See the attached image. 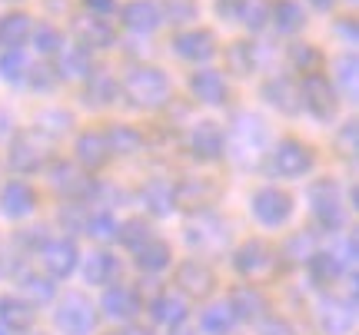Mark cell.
I'll return each instance as SVG.
<instances>
[{
	"label": "cell",
	"mask_w": 359,
	"mask_h": 335,
	"mask_svg": "<svg viewBox=\"0 0 359 335\" xmlns=\"http://www.w3.org/2000/svg\"><path fill=\"white\" fill-rule=\"evenodd\" d=\"M253 216H257L263 226L276 229V226H283V222L293 216V196L276 190V186L259 190V193L253 196Z\"/></svg>",
	"instance_id": "obj_7"
},
{
	"label": "cell",
	"mask_w": 359,
	"mask_h": 335,
	"mask_svg": "<svg viewBox=\"0 0 359 335\" xmlns=\"http://www.w3.org/2000/svg\"><path fill=\"white\" fill-rule=\"evenodd\" d=\"M74 153H77L80 169H87V173L90 169H100L103 163L110 159V150H107V143H103V133H80Z\"/></svg>",
	"instance_id": "obj_24"
},
{
	"label": "cell",
	"mask_w": 359,
	"mask_h": 335,
	"mask_svg": "<svg viewBox=\"0 0 359 335\" xmlns=\"http://www.w3.org/2000/svg\"><path fill=\"white\" fill-rule=\"evenodd\" d=\"M309 3H313L316 10H330V7H333L336 0H309Z\"/></svg>",
	"instance_id": "obj_53"
},
{
	"label": "cell",
	"mask_w": 359,
	"mask_h": 335,
	"mask_svg": "<svg viewBox=\"0 0 359 335\" xmlns=\"http://www.w3.org/2000/svg\"><path fill=\"white\" fill-rule=\"evenodd\" d=\"M160 3H163L160 17H167L170 24H190L200 13V0H160Z\"/></svg>",
	"instance_id": "obj_41"
},
{
	"label": "cell",
	"mask_w": 359,
	"mask_h": 335,
	"mask_svg": "<svg viewBox=\"0 0 359 335\" xmlns=\"http://www.w3.org/2000/svg\"><path fill=\"white\" fill-rule=\"evenodd\" d=\"M290 64L299 70V73H320V66H323V53L313 47V43H293L290 47Z\"/></svg>",
	"instance_id": "obj_38"
},
{
	"label": "cell",
	"mask_w": 359,
	"mask_h": 335,
	"mask_svg": "<svg viewBox=\"0 0 359 335\" xmlns=\"http://www.w3.org/2000/svg\"><path fill=\"white\" fill-rule=\"evenodd\" d=\"M187 302H183V299L180 296H160L154 302V319L156 322H163V325H183L187 322Z\"/></svg>",
	"instance_id": "obj_36"
},
{
	"label": "cell",
	"mask_w": 359,
	"mask_h": 335,
	"mask_svg": "<svg viewBox=\"0 0 359 335\" xmlns=\"http://www.w3.org/2000/svg\"><path fill=\"white\" fill-rule=\"evenodd\" d=\"M70 123H74V116L67 113V110H43V113L37 116V133H43V136L50 140V136L67 133Z\"/></svg>",
	"instance_id": "obj_40"
},
{
	"label": "cell",
	"mask_w": 359,
	"mask_h": 335,
	"mask_svg": "<svg viewBox=\"0 0 359 335\" xmlns=\"http://www.w3.org/2000/svg\"><path fill=\"white\" fill-rule=\"evenodd\" d=\"M190 93L200 100V104H206V106L226 104V97H230V90H226V80L219 77L217 70H200V73H193V77H190Z\"/></svg>",
	"instance_id": "obj_19"
},
{
	"label": "cell",
	"mask_w": 359,
	"mask_h": 335,
	"mask_svg": "<svg viewBox=\"0 0 359 335\" xmlns=\"http://www.w3.org/2000/svg\"><path fill=\"white\" fill-rule=\"evenodd\" d=\"M77 259H80V252H77V243L74 239H50V243L40 249V262H43V269L50 272L53 279H67L70 272L77 269Z\"/></svg>",
	"instance_id": "obj_9"
},
{
	"label": "cell",
	"mask_w": 359,
	"mask_h": 335,
	"mask_svg": "<svg viewBox=\"0 0 359 335\" xmlns=\"http://www.w3.org/2000/svg\"><path fill=\"white\" fill-rule=\"evenodd\" d=\"M34 206H37V193H34L27 183H7V186L0 190V209H4L11 220L30 216Z\"/></svg>",
	"instance_id": "obj_20"
},
{
	"label": "cell",
	"mask_w": 359,
	"mask_h": 335,
	"mask_svg": "<svg viewBox=\"0 0 359 335\" xmlns=\"http://www.w3.org/2000/svg\"><path fill=\"white\" fill-rule=\"evenodd\" d=\"M257 335H296V332L286 319H276V315H273V319H263V322H259Z\"/></svg>",
	"instance_id": "obj_49"
},
{
	"label": "cell",
	"mask_w": 359,
	"mask_h": 335,
	"mask_svg": "<svg viewBox=\"0 0 359 335\" xmlns=\"http://www.w3.org/2000/svg\"><path fill=\"white\" fill-rule=\"evenodd\" d=\"M269 0H243V7H240V20H243L250 30H263L266 27V20H269Z\"/></svg>",
	"instance_id": "obj_42"
},
{
	"label": "cell",
	"mask_w": 359,
	"mask_h": 335,
	"mask_svg": "<svg viewBox=\"0 0 359 335\" xmlns=\"http://www.w3.org/2000/svg\"><path fill=\"white\" fill-rule=\"evenodd\" d=\"M123 335H150V329H140V325H133V329H127Z\"/></svg>",
	"instance_id": "obj_54"
},
{
	"label": "cell",
	"mask_w": 359,
	"mask_h": 335,
	"mask_svg": "<svg viewBox=\"0 0 359 335\" xmlns=\"http://www.w3.org/2000/svg\"><path fill=\"white\" fill-rule=\"evenodd\" d=\"M219 196V186L210 176H200V180H183L173 186V206L180 209H203L213 206V199Z\"/></svg>",
	"instance_id": "obj_11"
},
{
	"label": "cell",
	"mask_w": 359,
	"mask_h": 335,
	"mask_svg": "<svg viewBox=\"0 0 359 335\" xmlns=\"http://www.w3.org/2000/svg\"><path fill=\"white\" fill-rule=\"evenodd\" d=\"M74 34H77V47H83V50H103L116 37V30L107 20H100V17H80V20H74Z\"/></svg>",
	"instance_id": "obj_17"
},
{
	"label": "cell",
	"mask_w": 359,
	"mask_h": 335,
	"mask_svg": "<svg viewBox=\"0 0 359 335\" xmlns=\"http://www.w3.org/2000/svg\"><path fill=\"white\" fill-rule=\"evenodd\" d=\"M299 100H303V106H306L320 123H330V120L336 116V110H339L336 87L326 77H320V73H309V77L303 80V87H299Z\"/></svg>",
	"instance_id": "obj_4"
},
{
	"label": "cell",
	"mask_w": 359,
	"mask_h": 335,
	"mask_svg": "<svg viewBox=\"0 0 359 335\" xmlns=\"http://www.w3.org/2000/svg\"><path fill=\"white\" fill-rule=\"evenodd\" d=\"M263 100H266L269 106H276V110L286 116H296L299 106H303V100H299V83L290 77L266 80V83H263Z\"/></svg>",
	"instance_id": "obj_14"
},
{
	"label": "cell",
	"mask_w": 359,
	"mask_h": 335,
	"mask_svg": "<svg viewBox=\"0 0 359 335\" xmlns=\"http://www.w3.org/2000/svg\"><path fill=\"white\" fill-rule=\"evenodd\" d=\"M30 73H34L30 80H34V87H37V90H50L53 87V77H50L53 70L50 66H37V70H30Z\"/></svg>",
	"instance_id": "obj_50"
},
{
	"label": "cell",
	"mask_w": 359,
	"mask_h": 335,
	"mask_svg": "<svg viewBox=\"0 0 359 335\" xmlns=\"http://www.w3.org/2000/svg\"><path fill=\"white\" fill-rule=\"evenodd\" d=\"M177 285L187 292V296L206 299L210 292H213V285H217V276H213V269H210L206 262H200V259H187V262L177 269Z\"/></svg>",
	"instance_id": "obj_12"
},
{
	"label": "cell",
	"mask_w": 359,
	"mask_h": 335,
	"mask_svg": "<svg viewBox=\"0 0 359 335\" xmlns=\"http://www.w3.org/2000/svg\"><path fill=\"white\" fill-rule=\"evenodd\" d=\"M240 7H243V0H217V13L226 17V20H236Z\"/></svg>",
	"instance_id": "obj_51"
},
{
	"label": "cell",
	"mask_w": 359,
	"mask_h": 335,
	"mask_svg": "<svg viewBox=\"0 0 359 335\" xmlns=\"http://www.w3.org/2000/svg\"><path fill=\"white\" fill-rule=\"evenodd\" d=\"M30 17L27 13H7V17H0V47H7V50H20L27 40H30Z\"/></svg>",
	"instance_id": "obj_27"
},
{
	"label": "cell",
	"mask_w": 359,
	"mask_h": 335,
	"mask_svg": "<svg viewBox=\"0 0 359 335\" xmlns=\"http://www.w3.org/2000/svg\"><path fill=\"white\" fill-rule=\"evenodd\" d=\"M93 325H97V312L90 299L83 292H67L64 302L57 306V329L64 335H90Z\"/></svg>",
	"instance_id": "obj_5"
},
{
	"label": "cell",
	"mask_w": 359,
	"mask_h": 335,
	"mask_svg": "<svg viewBox=\"0 0 359 335\" xmlns=\"http://www.w3.org/2000/svg\"><path fill=\"white\" fill-rule=\"evenodd\" d=\"M123 97L140 110H156L170 100V77L160 66H133L123 77Z\"/></svg>",
	"instance_id": "obj_1"
},
{
	"label": "cell",
	"mask_w": 359,
	"mask_h": 335,
	"mask_svg": "<svg viewBox=\"0 0 359 335\" xmlns=\"http://www.w3.org/2000/svg\"><path fill=\"white\" fill-rule=\"evenodd\" d=\"M269 20L276 24L280 34H296L306 24V13H303V7L296 0H276V7H269Z\"/></svg>",
	"instance_id": "obj_29"
},
{
	"label": "cell",
	"mask_w": 359,
	"mask_h": 335,
	"mask_svg": "<svg viewBox=\"0 0 359 335\" xmlns=\"http://www.w3.org/2000/svg\"><path fill=\"white\" fill-rule=\"evenodd\" d=\"M30 40L37 43L40 53H57L60 47H64V40H60V30L50 24H37L34 30H30Z\"/></svg>",
	"instance_id": "obj_45"
},
{
	"label": "cell",
	"mask_w": 359,
	"mask_h": 335,
	"mask_svg": "<svg viewBox=\"0 0 359 335\" xmlns=\"http://www.w3.org/2000/svg\"><path fill=\"white\" fill-rule=\"evenodd\" d=\"M226 70L233 77H250L257 70V47L246 40H233L226 47Z\"/></svg>",
	"instance_id": "obj_30"
},
{
	"label": "cell",
	"mask_w": 359,
	"mask_h": 335,
	"mask_svg": "<svg viewBox=\"0 0 359 335\" xmlns=\"http://www.w3.org/2000/svg\"><path fill=\"white\" fill-rule=\"evenodd\" d=\"M57 77L60 80L90 77V50H83V47H60L57 50Z\"/></svg>",
	"instance_id": "obj_25"
},
{
	"label": "cell",
	"mask_w": 359,
	"mask_h": 335,
	"mask_svg": "<svg viewBox=\"0 0 359 335\" xmlns=\"http://www.w3.org/2000/svg\"><path fill=\"white\" fill-rule=\"evenodd\" d=\"M320 322H323V329H326L330 335L346 332L349 325H353V309H349L346 302H336V299H330V302H323Z\"/></svg>",
	"instance_id": "obj_35"
},
{
	"label": "cell",
	"mask_w": 359,
	"mask_h": 335,
	"mask_svg": "<svg viewBox=\"0 0 359 335\" xmlns=\"http://www.w3.org/2000/svg\"><path fill=\"white\" fill-rule=\"evenodd\" d=\"M83 276H87L90 285H107L120 276V262L110 252H90L87 266H83Z\"/></svg>",
	"instance_id": "obj_28"
},
{
	"label": "cell",
	"mask_w": 359,
	"mask_h": 335,
	"mask_svg": "<svg viewBox=\"0 0 359 335\" xmlns=\"http://www.w3.org/2000/svg\"><path fill=\"white\" fill-rule=\"evenodd\" d=\"M0 73H4V80H11V83H20L27 73V60L20 50H7L4 57H0Z\"/></svg>",
	"instance_id": "obj_46"
},
{
	"label": "cell",
	"mask_w": 359,
	"mask_h": 335,
	"mask_svg": "<svg viewBox=\"0 0 359 335\" xmlns=\"http://www.w3.org/2000/svg\"><path fill=\"white\" fill-rule=\"evenodd\" d=\"M0 335H7V332H4V329H0Z\"/></svg>",
	"instance_id": "obj_56"
},
{
	"label": "cell",
	"mask_w": 359,
	"mask_h": 335,
	"mask_svg": "<svg viewBox=\"0 0 359 335\" xmlns=\"http://www.w3.org/2000/svg\"><path fill=\"white\" fill-rule=\"evenodd\" d=\"M356 73H359V64L353 53L336 60V83H339V90L346 93V97H356Z\"/></svg>",
	"instance_id": "obj_43"
},
{
	"label": "cell",
	"mask_w": 359,
	"mask_h": 335,
	"mask_svg": "<svg viewBox=\"0 0 359 335\" xmlns=\"http://www.w3.org/2000/svg\"><path fill=\"white\" fill-rule=\"evenodd\" d=\"M13 3H17V0H13Z\"/></svg>",
	"instance_id": "obj_57"
},
{
	"label": "cell",
	"mask_w": 359,
	"mask_h": 335,
	"mask_svg": "<svg viewBox=\"0 0 359 335\" xmlns=\"http://www.w3.org/2000/svg\"><path fill=\"white\" fill-rule=\"evenodd\" d=\"M116 80L107 73V70H97V73H90L87 80V104L90 106H107L116 100Z\"/></svg>",
	"instance_id": "obj_33"
},
{
	"label": "cell",
	"mask_w": 359,
	"mask_h": 335,
	"mask_svg": "<svg viewBox=\"0 0 359 335\" xmlns=\"http://www.w3.org/2000/svg\"><path fill=\"white\" fill-rule=\"evenodd\" d=\"M87 236L97 243H110V239H116V220L110 213H93L87 220Z\"/></svg>",
	"instance_id": "obj_44"
},
{
	"label": "cell",
	"mask_w": 359,
	"mask_h": 335,
	"mask_svg": "<svg viewBox=\"0 0 359 335\" xmlns=\"http://www.w3.org/2000/svg\"><path fill=\"white\" fill-rule=\"evenodd\" d=\"M83 7L93 13H110L116 7V0H83Z\"/></svg>",
	"instance_id": "obj_52"
},
{
	"label": "cell",
	"mask_w": 359,
	"mask_h": 335,
	"mask_svg": "<svg viewBox=\"0 0 359 335\" xmlns=\"http://www.w3.org/2000/svg\"><path fill=\"white\" fill-rule=\"evenodd\" d=\"M313 146H306L303 140H283L276 150H273V173L276 176H286V180H296L313 169Z\"/></svg>",
	"instance_id": "obj_6"
},
{
	"label": "cell",
	"mask_w": 359,
	"mask_h": 335,
	"mask_svg": "<svg viewBox=\"0 0 359 335\" xmlns=\"http://www.w3.org/2000/svg\"><path fill=\"white\" fill-rule=\"evenodd\" d=\"M47 159H50V140L37 129H20L11 140L7 163L17 173H37L40 166H47Z\"/></svg>",
	"instance_id": "obj_2"
},
{
	"label": "cell",
	"mask_w": 359,
	"mask_h": 335,
	"mask_svg": "<svg viewBox=\"0 0 359 335\" xmlns=\"http://www.w3.org/2000/svg\"><path fill=\"white\" fill-rule=\"evenodd\" d=\"M116 236H120V243L127 245V249L137 252L143 243H150V239H154V229H150L143 220H127L123 226H116Z\"/></svg>",
	"instance_id": "obj_39"
},
{
	"label": "cell",
	"mask_w": 359,
	"mask_h": 335,
	"mask_svg": "<svg viewBox=\"0 0 359 335\" xmlns=\"http://www.w3.org/2000/svg\"><path fill=\"white\" fill-rule=\"evenodd\" d=\"M103 312H107L110 319H123V322H130V319L140 312V299H137V292L127 289V285H114V289L103 292Z\"/></svg>",
	"instance_id": "obj_23"
},
{
	"label": "cell",
	"mask_w": 359,
	"mask_h": 335,
	"mask_svg": "<svg viewBox=\"0 0 359 335\" xmlns=\"http://www.w3.org/2000/svg\"><path fill=\"white\" fill-rule=\"evenodd\" d=\"M309 206H313V216L323 229H343L346 209H343V196H339V186L333 180H316L309 186Z\"/></svg>",
	"instance_id": "obj_3"
},
{
	"label": "cell",
	"mask_w": 359,
	"mask_h": 335,
	"mask_svg": "<svg viewBox=\"0 0 359 335\" xmlns=\"http://www.w3.org/2000/svg\"><path fill=\"white\" fill-rule=\"evenodd\" d=\"M24 289H27V296H30V299H37V306L53 299V283H50V279H43V276H27Z\"/></svg>",
	"instance_id": "obj_47"
},
{
	"label": "cell",
	"mask_w": 359,
	"mask_h": 335,
	"mask_svg": "<svg viewBox=\"0 0 359 335\" xmlns=\"http://www.w3.org/2000/svg\"><path fill=\"white\" fill-rule=\"evenodd\" d=\"M306 262H309L313 283H320V285H333L336 279H339V272H343V262H339V256H333V252H313Z\"/></svg>",
	"instance_id": "obj_34"
},
{
	"label": "cell",
	"mask_w": 359,
	"mask_h": 335,
	"mask_svg": "<svg viewBox=\"0 0 359 335\" xmlns=\"http://www.w3.org/2000/svg\"><path fill=\"white\" fill-rule=\"evenodd\" d=\"M200 325H203L206 335H230L236 319H233L230 306H210V309L200 315Z\"/></svg>",
	"instance_id": "obj_37"
},
{
	"label": "cell",
	"mask_w": 359,
	"mask_h": 335,
	"mask_svg": "<svg viewBox=\"0 0 359 335\" xmlns=\"http://www.w3.org/2000/svg\"><path fill=\"white\" fill-rule=\"evenodd\" d=\"M356 146H359V129H356V123L349 120L346 127L339 129V136H336V150L343 156H353L356 153Z\"/></svg>",
	"instance_id": "obj_48"
},
{
	"label": "cell",
	"mask_w": 359,
	"mask_h": 335,
	"mask_svg": "<svg viewBox=\"0 0 359 335\" xmlns=\"http://www.w3.org/2000/svg\"><path fill=\"white\" fill-rule=\"evenodd\" d=\"M173 50H177V57L190 60V64H206V60L217 53V34H213V30H203V27L187 30V34H177V37H173Z\"/></svg>",
	"instance_id": "obj_10"
},
{
	"label": "cell",
	"mask_w": 359,
	"mask_h": 335,
	"mask_svg": "<svg viewBox=\"0 0 359 335\" xmlns=\"http://www.w3.org/2000/svg\"><path fill=\"white\" fill-rule=\"evenodd\" d=\"M233 266H236V272H240V276H246V279L253 283V279H263V276H269V272H273L276 256H273V249H269L263 239H250V243H243L240 249H236Z\"/></svg>",
	"instance_id": "obj_8"
},
{
	"label": "cell",
	"mask_w": 359,
	"mask_h": 335,
	"mask_svg": "<svg viewBox=\"0 0 359 335\" xmlns=\"http://www.w3.org/2000/svg\"><path fill=\"white\" fill-rule=\"evenodd\" d=\"M120 20H123V27H130L133 34H154L156 27L163 24L160 7H156L154 0H130L127 7L120 10Z\"/></svg>",
	"instance_id": "obj_18"
},
{
	"label": "cell",
	"mask_w": 359,
	"mask_h": 335,
	"mask_svg": "<svg viewBox=\"0 0 359 335\" xmlns=\"http://www.w3.org/2000/svg\"><path fill=\"white\" fill-rule=\"evenodd\" d=\"M34 319H37L34 302L17 299V296H4V299H0V322L7 325L11 332H27V329L34 325Z\"/></svg>",
	"instance_id": "obj_21"
},
{
	"label": "cell",
	"mask_w": 359,
	"mask_h": 335,
	"mask_svg": "<svg viewBox=\"0 0 359 335\" xmlns=\"http://www.w3.org/2000/svg\"><path fill=\"white\" fill-rule=\"evenodd\" d=\"M226 306H230L233 319H259L266 312V299H263L257 285H236Z\"/></svg>",
	"instance_id": "obj_22"
},
{
	"label": "cell",
	"mask_w": 359,
	"mask_h": 335,
	"mask_svg": "<svg viewBox=\"0 0 359 335\" xmlns=\"http://www.w3.org/2000/svg\"><path fill=\"white\" fill-rule=\"evenodd\" d=\"M143 206L154 216H170V209H177L173 206V186L167 180H150L143 186Z\"/></svg>",
	"instance_id": "obj_31"
},
{
	"label": "cell",
	"mask_w": 359,
	"mask_h": 335,
	"mask_svg": "<svg viewBox=\"0 0 359 335\" xmlns=\"http://www.w3.org/2000/svg\"><path fill=\"white\" fill-rule=\"evenodd\" d=\"M103 143H107V150L116 156H133V153H140L143 133L127 127V123H114V127L103 133Z\"/></svg>",
	"instance_id": "obj_26"
},
{
	"label": "cell",
	"mask_w": 359,
	"mask_h": 335,
	"mask_svg": "<svg viewBox=\"0 0 359 335\" xmlns=\"http://www.w3.org/2000/svg\"><path fill=\"white\" fill-rule=\"evenodd\" d=\"M233 143H236V153H243V156L263 153V146H266V127H263V120L253 113L240 116L236 127H233Z\"/></svg>",
	"instance_id": "obj_16"
},
{
	"label": "cell",
	"mask_w": 359,
	"mask_h": 335,
	"mask_svg": "<svg viewBox=\"0 0 359 335\" xmlns=\"http://www.w3.org/2000/svg\"><path fill=\"white\" fill-rule=\"evenodd\" d=\"M170 259H173V252H170V245L163 243V239H150V243H143L140 249H137V266H140L143 272L167 269Z\"/></svg>",
	"instance_id": "obj_32"
},
{
	"label": "cell",
	"mask_w": 359,
	"mask_h": 335,
	"mask_svg": "<svg viewBox=\"0 0 359 335\" xmlns=\"http://www.w3.org/2000/svg\"><path fill=\"white\" fill-rule=\"evenodd\" d=\"M223 143H226L223 127L213 123V120H200L190 133V153L196 159H219L223 156Z\"/></svg>",
	"instance_id": "obj_13"
},
{
	"label": "cell",
	"mask_w": 359,
	"mask_h": 335,
	"mask_svg": "<svg viewBox=\"0 0 359 335\" xmlns=\"http://www.w3.org/2000/svg\"><path fill=\"white\" fill-rule=\"evenodd\" d=\"M50 183L53 190H60L64 196H87L93 193V180H90L87 169H80L77 163H53L50 169Z\"/></svg>",
	"instance_id": "obj_15"
},
{
	"label": "cell",
	"mask_w": 359,
	"mask_h": 335,
	"mask_svg": "<svg viewBox=\"0 0 359 335\" xmlns=\"http://www.w3.org/2000/svg\"><path fill=\"white\" fill-rule=\"evenodd\" d=\"M177 335H190V332H177Z\"/></svg>",
	"instance_id": "obj_55"
}]
</instances>
